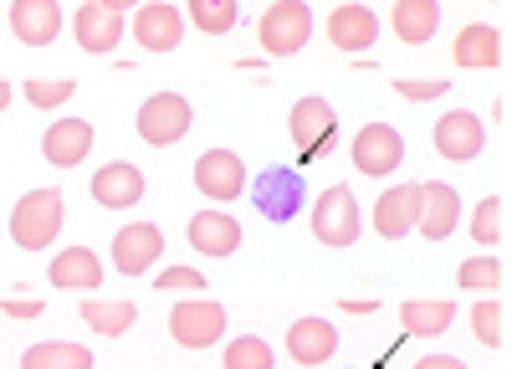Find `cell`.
Masks as SVG:
<instances>
[{"instance_id":"cell-32","label":"cell","mask_w":512,"mask_h":369,"mask_svg":"<svg viewBox=\"0 0 512 369\" xmlns=\"http://www.w3.org/2000/svg\"><path fill=\"white\" fill-rule=\"evenodd\" d=\"M472 236H477L482 246H497V241L507 236V200H502V195H487L477 211H472Z\"/></svg>"},{"instance_id":"cell-40","label":"cell","mask_w":512,"mask_h":369,"mask_svg":"<svg viewBox=\"0 0 512 369\" xmlns=\"http://www.w3.org/2000/svg\"><path fill=\"white\" fill-rule=\"evenodd\" d=\"M6 103H11V82L0 77V113H6Z\"/></svg>"},{"instance_id":"cell-1","label":"cell","mask_w":512,"mask_h":369,"mask_svg":"<svg viewBox=\"0 0 512 369\" xmlns=\"http://www.w3.org/2000/svg\"><path fill=\"white\" fill-rule=\"evenodd\" d=\"M62 231V195L47 185V190H26L11 211V241L21 252H41V246H52Z\"/></svg>"},{"instance_id":"cell-10","label":"cell","mask_w":512,"mask_h":369,"mask_svg":"<svg viewBox=\"0 0 512 369\" xmlns=\"http://www.w3.org/2000/svg\"><path fill=\"white\" fill-rule=\"evenodd\" d=\"M431 139H436V154H441V159H451V164L477 159V154H482V144H487L482 118H477V113H466V108L441 113V118H436V129H431Z\"/></svg>"},{"instance_id":"cell-31","label":"cell","mask_w":512,"mask_h":369,"mask_svg":"<svg viewBox=\"0 0 512 369\" xmlns=\"http://www.w3.org/2000/svg\"><path fill=\"white\" fill-rule=\"evenodd\" d=\"M221 354H226V369H272V364H277L272 344H267V339H256V334H241V339H231Z\"/></svg>"},{"instance_id":"cell-41","label":"cell","mask_w":512,"mask_h":369,"mask_svg":"<svg viewBox=\"0 0 512 369\" xmlns=\"http://www.w3.org/2000/svg\"><path fill=\"white\" fill-rule=\"evenodd\" d=\"M169 6H175V0H169Z\"/></svg>"},{"instance_id":"cell-6","label":"cell","mask_w":512,"mask_h":369,"mask_svg":"<svg viewBox=\"0 0 512 369\" xmlns=\"http://www.w3.org/2000/svg\"><path fill=\"white\" fill-rule=\"evenodd\" d=\"M359 200H354V190L349 185H328L323 195H318V205H313V236L323 241V246H354L359 241Z\"/></svg>"},{"instance_id":"cell-35","label":"cell","mask_w":512,"mask_h":369,"mask_svg":"<svg viewBox=\"0 0 512 369\" xmlns=\"http://www.w3.org/2000/svg\"><path fill=\"white\" fill-rule=\"evenodd\" d=\"M395 93H400L405 103H436V98H446V82H441V77H425V82L395 77Z\"/></svg>"},{"instance_id":"cell-16","label":"cell","mask_w":512,"mask_h":369,"mask_svg":"<svg viewBox=\"0 0 512 369\" xmlns=\"http://www.w3.org/2000/svg\"><path fill=\"white\" fill-rule=\"evenodd\" d=\"M93 200L103 205V211H128V205L144 200V170L128 159H113L103 164V170L93 175Z\"/></svg>"},{"instance_id":"cell-24","label":"cell","mask_w":512,"mask_h":369,"mask_svg":"<svg viewBox=\"0 0 512 369\" xmlns=\"http://www.w3.org/2000/svg\"><path fill=\"white\" fill-rule=\"evenodd\" d=\"M441 26V6L436 0H395L390 11V31L405 41V47H425Z\"/></svg>"},{"instance_id":"cell-9","label":"cell","mask_w":512,"mask_h":369,"mask_svg":"<svg viewBox=\"0 0 512 369\" xmlns=\"http://www.w3.org/2000/svg\"><path fill=\"white\" fill-rule=\"evenodd\" d=\"M195 190L210 200H241L246 195V164L236 149H205L195 159Z\"/></svg>"},{"instance_id":"cell-26","label":"cell","mask_w":512,"mask_h":369,"mask_svg":"<svg viewBox=\"0 0 512 369\" xmlns=\"http://www.w3.org/2000/svg\"><path fill=\"white\" fill-rule=\"evenodd\" d=\"M77 313H82V323H88L93 334H103V339L128 334V328H134V318H139V308H134V303H103V298H88Z\"/></svg>"},{"instance_id":"cell-23","label":"cell","mask_w":512,"mask_h":369,"mask_svg":"<svg viewBox=\"0 0 512 369\" xmlns=\"http://www.w3.org/2000/svg\"><path fill=\"white\" fill-rule=\"evenodd\" d=\"M47 277H52V287H67V293H93V287L103 282V267H98V257L88 252V246H67V252L52 257Z\"/></svg>"},{"instance_id":"cell-34","label":"cell","mask_w":512,"mask_h":369,"mask_svg":"<svg viewBox=\"0 0 512 369\" xmlns=\"http://www.w3.org/2000/svg\"><path fill=\"white\" fill-rule=\"evenodd\" d=\"M154 287H159V293H200L205 272H200V267H164V272L154 277Z\"/></svg>"},{"instance_id":"cell-33","label":"cell","mask_w":512,"mask_h":369,"mask_svg":"<svg viewBox=\"0 0 512 369\" xmlns=\"http://www.w3.org/2000/svg\"><path fill=\"white\" fill-rule=\"evenodd\" d=\"M72 93H77L72 77H52V82L31 77L26 82V103H36V108H62V103H72Z\"/></svg>"},{"instance_id":"cell-19","label":"cell","mask_w":512,"mask_h":369,"mask_svg":"<svg viewBox=\"0 0 512 369\" xmlns=\"http://www.w3.org/2000/svg\"><path fill=\"white\" fill-rule=\"evenodd\" d=\"M72 36H77L82 52L108 57L123 41V16H113V11L98 6V0H88V6H77V16H72Z\"/></svg>"},{"instance_id":"cell-28","label":"cell","mask_w":512,"mask_h":369,"mask_svg":"<svg viewBox=\"0 0 512 369\" xmlns=\"http://www.w3.org/2000/svg\"><path fill=\"white\" fill-rule=\"evenodd\" d=\"M472 334H477L482 349H507V308L492 303V298L472 303Z\"/></svg>"},{"instance_id":"cell-30","label":"cell","mask_w":512,"mask_h":369,"mask_svg":"<svg viewBox=\"0 0 512 369\" xmlns=\"http://www.w3.org/2000/svg\"><path fill=\"white\" fill-rule=\"evenodd\" d=\"M195 31L205 36H226L236 26V0H190V16H185Z\"/></svg>"},{"instance_id":"cell-11","label":"cell","mask_w":512,"mask_h":369,"mask_svg":"<svg viewBox=\"0 0 512 369\" xmlns=\"http://www.w3.org/2000/svg\"><path fill=\"white\" fill-rule=\"evenodd\" d=\"M420 216H415V231L425 241H446L461 221V195L456 185H441V180H420Z\"/></svg>"},{"instance_id":"cell-17","label":"cell","mask_w":512,"mask_h":369,"mask_svg":"<svg viewBox=\"0 0 512 369\" xmlns=\"http://www.w3.org/2000/svg\"><path fill=\"white\" fill-rule=\"evenodd\" d=\"M41 154H47V164H57V170H72V164H82L93 154V123L88 118H57L47 134H41Z\"/></svg>"},{"instance_id":"cell-22","label":"cell","mask_w":512,"mask_h":369,"mask_svg":"<svg viewBox=\"0 0 512 369\" xmlns=\"http://www.w3.org/2000/svg\"><path fill=\"white\" fill-rule=\"evenodd\" d=\"M190 246L195 252H205V257H231L236 246H241V226L226 216V211H200V216H190Z\"/></svg>"},{"instance_id":"cell-21","label":"cell","mask_w":512,"mask_h":369,"mask_svg":"<svg viewBox=\"0 0 512 369\" xmlns=\"http://www.w3.org/2000/svg\"><path fill=\"white\" fill-rule=\"evenodd\" d=\"M502 31L497 26H487V21H466L461 31H456V41H451V57H456V67H502Z\"/></svg>"},{"instance_id":"cell-39","label":"cell","mask_w":512,"mask_h":369,"mask_svg":"<svg viewBox=\"0 0 512 369\" xmlns=\"http://www.w3.org/2000/svg\"><path fill=\"white\" fill-rule=\"evenodd\" d=\"M103 11H113V16H123V11H139V0H98Z\"/></svg>"},{"instance_id":"cell-25","label":"cell","mask_w":512,"mask_h":369,"mask_svg":"<svg viewBox=\"0 0 512 369\" xmlns=\"http://www.w3.org/2000/svg\"><path fill=\"white\" fill-rule=\"evenodd\" d=\"M451 318H456V308L436 303V298H405L400 303V328L410 339H441L451 328Z\"/></svg>"},{"instance_id":"cell-5","label":"cell","mask_w":512,"mask_h":369,"mask_svg":"<svg viewBox=\"0 0 512 369\" xmlns=\"http://www.w3.org/2000/svg\"><path fill=\"white\" fill-rule=\"evenodd\" d=\"M169 339L180 349H210L226 339V308L210 303V298H190L169 308Z\"/></svg>"},{"instance_id":"cell-29","label":"cell","mask_w":512,"mask_h":369,"mask_svg":"<svg viewBox=\"0 0 512 369\" xmlns=\"http://www.w3.org/2000/svg\"><path fill=\"white\" fill-rule=\"evenodd\" d=\"M502 282H507V267L497 257H472L456 267V287H466V293H497Z\"/></svg>"},{"instance_id":"cell-8","label":"cell","mask_w":512,"mask_h":369,"mask_svg":"<svg viewBox=\"0 0 512 369\" xmlns=\"http://www.w3.org/2000/svg\"><path fill=\"white\" fill-rule=\"evenodd\" d=\"M287 129H292V144H297V159L313 164L328 144H333V129H338V113L328 98H303V103H292L287 113Z\"/></svg>"},{"instance_id":"cell-2","label":"cell","mask_w":512,"mask_h":369,"mask_svg":"<svg viewBox=\"0 0 512 369\" xmlns=\"http://www.w3.org/2000/svg\"><path fill=\"white\" fill-rule=\"evenodd\" d=\"M256 36H262L267 57H297L313 36V6L308 0H272L267 16L256 21Z\"/></svg>"},{"instance_id":"cell-15","label":"cell","mask_w":512,"mask_h":369,"mask_svg":"<svg viewBox=\"0 0 512 369\" xmlns=\"http://www.w3.org/2000/svg\"><path fill=\"white\" fill-rule=\"evenodd\" d=\"M11 31L21 47H52L62 36V6L57 0H11Z\"/></svg>"},{"instance_id":"cell-20","label":"cell","mask_w":512,"mask_h":369,"mask_svg":"<svg viewBox=\"0 0 512 369\" xmlns=\"http://www.w3.org/2000/svg\"><path fill=\"white\" fill-rule=\"evenodd\" d=\"M415 216H420V190L415 185H390L379 200H374V231L384 241H400L415 231Z\"/></svg>"},{"instance_id":"cell-36","label":"cell","mask_w":512,"mask_h":369,"mask_svg":"<svg viewBox=\"0 0 512 369\" xmlns=\"http://www.w3.org/2000/svg\"><path fill=\"white\" fill-rule=\"evenodd\" d=\"M0 313H6V318H41V313H47V303H41V298H6V303H0Z\"/></svg>"},{"instance_id":"cell-38","label":"cell","mask_w":512,"mask_h":369,"mask_svg":"<svg viewBox=\"0 0 512 369\" xmlns=\"http://www.w3.org/2000/svg\"><path fill=\"white\" fill-rule=\"evenodd\" d=\"M338 308H344V313H374V298H344Z\"/></svg>"},{"instance_id":"cell-18","label":"cell","mask_w":512,"mask_h":369,"mask_svg":"<svg viewBox=\"0 0 512 369\" xmlns=\"http://www.w3.org/2000/svg\"><path fill=\"white\" fill-rule=\"evenodd\" d=\"M338 354V328L328 318H297L287 328V359L292 364H328Z\"/></svg>"},{"instance_id":"cell-7","label":"cell","mask_w":512,"mask_h":369,"mask_svg":"<svg viewBox=\"0 0 512 369\" xmlns=\"http://www.w3.org/2000/svg\"><path fill=\"white\" fill-rule=\"evenodd\" d=\"M354 170L369 175V180H384V175H395L400 170V159H405V139L395 123H364V129L354 134Z\"/></svg>"},{"instance_id":"cell-37","label":"cell","mask_w":512,"mask_h":369,"mask_svg":"<svg viewBox=\"0 0 512 369\" xmlns=\"http://www.w3.org/2000/svg\"><path fill=\"white\" fill-rule=\"evenodd\" d=\"M415 369H466V364L451 354H425V359H415Z\"/></svg>"},{"instance_id":"cell-4","label":"cell","mask_w":512,"mask_h":369,"mask_svg":"<svg viewBox=\"0 0 512 369\" xmlns=\"http://www.w3.org/2000/svg\"><path fill=\"white\" fill-rule=\"evenodd\" d=\"M190 123H195V113H190V103H185L180 93H154V98L139 108L134 129H139V139H144L149 149H169V144H180V139L190 134Z\"/></svg>"},{"instance_id":"cell-3","label":"cell","mask_w":512,"mask_h":369,"mask_svg":"<svg viewBox=\"0 0 512 369\" xmlns=\"http://www.w3.org/2000/svg\"><path fill=\"white\" fill-rule=\"evenodd\" d=\"M251 205L262 211L267 221H292L297 211L308 205V185L303 170H287V164H267L251 185Z\"/></svg>"},{"instance_id":"cell-14","label":"cell","mask_w":512,"mask_h":369,"mask_svg":"<svg viewBox=\"0 0 512 369\" xmlns=\"http://www.w3.org/2000/svg\"><path fill=\"white\" fill-rule=\"evenodd\" d=\"M374 36H379V16L369 6H359V0H344V6L328 16V47L333 52L359 57V52L374 47Z\"/></svg>"},{"instance_id":"cell-27","label":"cell","mask_w":512,"mask_h":369,"mask_svg":"<svg viewBox=\"0 0 512 369\" xmlns=\"http://www.w3.org/2000/svg\"><path fill=\"white\" fill-rule=\"evenodd\" d=\"M21 369H93V349L82 344H31L21 354Z\"/></svg>"},{"instance_id":"cell-13","label":"cell","mask_w":512,"mask_h":369,"mask_svg":"<svg viewBox=\"0 0 512 369\" xmlns=\"http://www.w3.org/2000/svg\"><path fill=\"white\" fill-rule=\"evenodd\" d=\"M128 26H134V41L144 52H175L180 36H185V16L169 6V0H149V6H139Z\"/></svg>"},{"instance_id":"cell-12","label":"cell","mask_w":512,"mask_h":369,"mask_svg":"<svg viewBox=\"0 0 512 369\" xmlns=\"http://www.w3.org/2000/svg\"><path fill=\"white\" fill-rule=\"evenodd\" d=\"M159 257H164V231H159L154 221H134V226H123V231L113 236V262H118L123 277L149 272Z\"/></svg>"}]
</instances>
